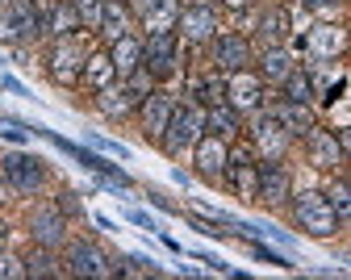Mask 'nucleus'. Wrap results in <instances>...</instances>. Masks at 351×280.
Segmentation results:
<instances>
[{"label": "nucleus", "mask_w": 351, "mask_h": 280, "mask_svg": "<svg viewBox=\"0 0 351 280\" xmlns=\"http://www.w3.org/2000/svg\"><path fill=\"white\" fill-rule=\"evenodd\" d=\"M84 34H93V30H80V34H63L51 42V51H47V75L63 88H75L80 84V71H84V59L93 46L84 42Z\"/></svg>", "instance_id": "obj_1"}, {"label": "nucleus", "mask_w": 351, "mask_h": 280, "mask_svg": "<svg viewBox=\"0 0 351 280\" xmlns=\"http://www.w3.org/2000/svg\"><path fill=\"white\" fill-rule=\"evenodd\" d=\"M293 222H297V230H305L310 239H335L339 235V218H335V209H330V201H326V193H318V189H305V193H297L293 197Z\"/></svg>", "instance_id": "obj_2"}, {"label": "nucleus", "mask_w": 351, "mask_h": 280, "mask_svg": "<svg viewBox=\"0 0 351 280\" xmlns=\"http://www.w3.org/2000/svg\"><path fill=\"white\" fill-rule=\"evenodd\" d=\"M201 134H205V105L189 97L184 105L171 109V121H167V134H163V151H167V155L193 151Z\"/></svg>", "instance_id": "obj_3"}, {"label": "nucleus", "mask_w": 351, "mask_h": 280, "mask_svg": "<svg viewBox=\"0 0 351 280\" xmlns=\"http://www.w3.org/2000/svg\"><path fill=\"white\" fill-rule=\"evenodd\" d=\"M0 176H5V184L17 193V197H34V193H42L47 189V163H42L38 155H29V151H9L5 159H0Z\"/></svg>", "instance_id": "obj_4"}, {"label": "nucleus", "mask_w": 351, "mask_h": 280, "mask_svg": "<svg viewBox=\"0 0 351 280\" xmlns=\"http://www.w3.org/2000/svg\"><path fill=\"white\" fill-rule=\"evenodd\" d=\"M247 143L255 147V155H259V163H280L285 155H289V130L276 121V113L272 109H259L255 113V121H251V130H247Z\"/></svg>", "instance_id": "obj_5"}, {"label": "nucleus", "mask_w": 351, "mask_h": 280, "mask_svg": "<svg viewBox=\"0 0 351 280\" xmlns=\"http://www.w3.org/2000/svg\"><path fill=\"white\" fill-rule=\"evenodd\" d=\"M143 71L155 84H163L167 75L180 71V34H176V30L147 34V42H143Z\"/></svg>", "instance_id": "obj_6"}, {"label": "nucleus", "mask_w": 351, "mask_h": 280, "mask_svg": "<svg viewBox=\"0 0 351 280\" xmlns=\"http://www.w3.org/2000/svg\"><path fill=\"white\" fill-rule=\"evenodd\" d=\"M226 163H230V143L217 134H201L197 147H193V172L213 184V189H222L226 184Z\"/></svg>", "instance_id": "obj_7"}, {"label": "nucleus", "mask_w": 351, "mask_h": 280, "mask_svg": "<svg viewBox=\"0 0 351 280\" xmlns=\"http://www.w3.org/2000/svg\"><path fill=\"white\" fill-rule=\"evenodd\" d=\"M67 276H88V280H109V276H121V268L97 247V243H71L67 247Z\"/></svg>", "instance_id": "obj_8"}, {"label": "nucleus", "mask_w": 351, "mask_h": 280, "mask_svg": "<svg viewBox=\"0 0 351 280\" xmlns=\"http://www.w3.org/2000/svg\"><path fill=\"white\" fill-rule=\"evenodd\" d=\"M171 109H176V101H171V92L163 88V84H155L147 97H143V105H138V113H143V134H147V143H155V147H163V134H167V121H171Z\"/></svg>", "instance_id": "obj_9"}, {"label": "nucleus", "mask_w": 351, "mask_h": 280, "mask_svg": "<svg viewBox=\"0 0 351 280\" xmlns=\"http://www.w3.org/2000/svg\"><path fill=\"white\" fill-rule=\"evenodd\" d=\"M29 239L38 243V247H63L67 243V213L51 201V205H38L34 213H29Z\"/></svg>", "instance_id": "obj_10"}, {"label": "nucleus", "mask_w": 351, "mask_h": 280, "mask_svg": "<svg viewBox=\"0 0 351 280\" xmlns=\"http://www.w3.org/2000/svg\"><path fill=\"white\" fill-rule=\"evenodd\" d=\"M226 105H234L239 113H259L263 109V80L251 67L226 75Z\"/></svg>", "instance_id": "obj_11"}, {"label": "nucleus", "mask_w": 351, "mask_h": 280, "mask_svg": "<svg viewBox=\"0 0 351 280\" xmlns=\"http://www.w3.org/2000/svg\"><path fill=\"white\" fill-rule=\"evenodd\" d=\"M176 34L193 46H205L217 38V13L209 5H180V21H176Z\"/></svg>", "instance_id": "obj_12"}, {"label": "nucleus", "mask_w": 351, "mask_h": 280, "mask_svg": "<svg viewBox=\"0 0 351 280\" xmlns=\"http://www.w3.org/2000/svg\"><path fill=\"white\" fill-rule=\"evenodd\" d=\"M289 197H293V176H289L285 159L280 163H259V205L280 209V205H289Z\"/></svg>", "instance_id": "obj_13"}, {"label": "nucleus", "mask_w": 351, "mask_h": 280, "mask_svg": "<svg viewBox=\"0 0 351 280\" xmlns=\"http://www.w3.org/2000/svg\"><path fill=\"white\" fill-rule=\"evenodd\" d=\"M305 159H310V167L318 172H335L343 167V147H339V134L335 130H310L305 134Z\"/></svg>", "instance_id": "obj_14"}, {"label": "nucleus", "mask_w": 351, "mask_h": 280, "mask_svg": "<svg viewBox=\"0 0 351 280\" xmlns=\"http://www.w3.org/2000/svg\"><path fill=\"white\" fill-rule=\"evenodd\" d=\"M38 21H42V34H51V38H63V34H80L84 30L75 0H51V5H42L38 9Z\"/></svg>", "instance_id": "obj_15"}, {"label": "nucleus", "mask_w": 351, "mask_h": 280, "mask_svg": "<svg viewBox=\"0 0 351 280\" xmlns=\"http://www.w3.org/2000/svg\"><path fill=\"white\" fill-rule=\"evenodd\" d=\"M213 63H217V71H222V75L251 67V42L243 34H217L213 38Z\"/></svg>", "instance_id": "obj_16"}, {"label": "nucleus", "mask_w": 351, "mask_h": 280, "mask_svg": "<svg viewBox=\"0 0 351 280\" xmlns=\"http://www.w3.org/2000/svg\"><path fill=\"white\" fill-rule=\"evenodd\" d=\"M272 113H276V121L289 130V138H305V134L318 126V113H314L310 101H285V97H280V105H272Z\"/></svg>", "instance_id": "obj_17"}, {"label": "nucleus", "mask_w": 351, "mask_h": 280, "mask_svg": "<svg viewBox=\"0 0 351 280\" xmlns=\"http://www.w3.org/2000/svg\"><path fill=\"white\" fill-rule=\"evenodd\" d=\"M109 84H117V67H113L109 51H88L84 71H80V88L101 92V88H109Z\"/></svg>", "instance_id": "obj_18"}, {"label": "nucleus", "mask_w": 351, "mask_h": 280, "mask_svg": "<svg viewBox=\"0 0 351 280\" xmlns=\"http://www.w3.org/2000/svg\"><path fill=\"white\" fill-rule=\"evenodd\" d=\"M109 59H113V67H117V80H130L134 71H143V38L125 34V38L109 42Z\"/></svg>", "instance_id": "obj_19"}, {"label": "nucleus", "mask_w": 351, "mask_h": 280, "mask_svg": "<svg viewBox=\"0 0 351 280\" xmlns=\"http://www.w3.org/2000/svg\"><path fill=\"white\" fill-rule=\"evenodd\" d=\"M305 46H310V55H322V59H339V55L347 51V34H343L339 25L322 21V25H314L310 34H305Z\"/></svg>", "instance_id": "obj_20"}, {"label": "nucleus", "mask_w": 351, "mask_h": 280, "mask_svg": "<svg viewBox=\"0 0 351 280\" xmlns=\"http://www.w3.org/2000/svg\"><path fill=\"white\" fill-rule=\"evenodd\" d=\"M5 38H13V42H29V38H38L42 34V21H38V9L29 5V0H17L13 5V13H9V21H5V30H0Z\"/></svg>", "instance_id": "obj_21"}, {"label": "nucleus", "mask_w": 351, "mask_h": 280, "mask_svg": "<svg viewBox=\"0 0 351 280\" xmlns=\"http://www.w3.org/2000/svg\"><path fill=\"white\" fill-rule=\"evenodd\" d=\"M259 42L263 46H285L289 42V30H293V13L289 9H280V5H272V9H263V17H259Z\"/></svg>", "instance_id": "obj_22"}, {"label": "nucleus", "mask_w": 351, "mask_h": 280, "mask_svg": "<svg viewBox=\"0 0 351 280\" xmlns=\"http://www.w3.org/2000/svg\"><path fill=\"white\" fill-rule=\"evenodd\" d=\"M205 134H217V138H226V143H234V138L243 134V113L234 105H213V109H205Z\"/></svg>", "instance_id": "obj_23"}, {"label": "nucleus", "mask_w": 351, "mask_h": 280, "mask_svg": "<svg viewBox=\"0 0 351 280\" xmlns=\"http://www.w3.org/2000/svg\"><path fill=\"white\" fill-rule=\"evenodd\" d=\"M293 67H297V59H293L289 46H263V55H259V80L263 84H280Z\"/></svg>", "instance_id": "obj_24"}, {"label": "nucleus", "mask_w": 351, "mask_h": 280, "mask_svg": "<svg viewBox=\"0 0 351 280\" xmlns=\"http://www.w3.org/2000/svg\"><path fill=\"white\" fill-rule=\"evenodd\" d=\"M189 97H193V101H201L205 109L226 105V75H222V71H209V75L193 80V84H189Z\"/></svg>", "instance_id": "obj_25"}, {"label": "nucleus", "mask_w": 351, "mask_h": 280, "mask_svg": "<svg viewBox=\"0 0 351 280\" xmlns=\"http://www.w3.org/2000/svg\"><path fill=\"white\" fill-rule=\"evenodd\" d=\"M105 42H117L130 34V9L121 5V0H105V17H101V30H97Z\"/></svg>", "instance_id": "obj_26"}, {"label": "nucleus", "mask_w": 351, "mask_h": 280, "mask_svg": "<svg viewBox=\"0 0 351 280\" xmlns=\"http://www.w3.org/2000/svg\"><path fill=\"white\" fill-rule=\"evenodd\" d=\"M280 97L285 101H314L318 92H314V75L305 71V67H293L285 80H280Z\"/></svg>", "instance_id": "obj_27"}, {"label": "nucleus", "mask_w": 351, "mask_h": 280, "mask_svg": "<svg viewBox=\"0 0 351 280\" xmlns=\"http://www.w3.org/2000/svg\"><path fill=\"white\" fill-rule=\"evenodd\" d=\"M326 201H330V209H335V218H339V226H351V180H343V176H335L330 184H326Z\"/></svg>", "instance_id": "obj_28"}, {"label": "nucleus", "mask_w": 351, "mask_h": 280, "mask_svg": "<svg viewBox=\"0 0 351 280\" xmlns=\"http://www.w3.org/2000/svg\"><path fill=\"white\" fill-rule=\"evenodd\" d=\"M67 268L55 259V247H38V251H29L25 255V276L29 280H38V276H63Z\"/></svg>", "instance_id": "obj_29"}, {"label": "nucleus", "mask_w": 351, "mask_h": 280, "mask_svg": "<svg viewBox=\"0 0 351 280\" xmlns=\"http://www.w3.org/2000/svg\"><path fill=\"white\" fill-rule=\"evenodd\" d=\"M176 21H180V0H155L151 13H147V34L176 30Z\"/></svg>", "instance_id": "obj_30"}, {"label": "nucleus", "mask_w": 351, "mask_h": 280, "mask_svg": "<svg viewBox=\"0 0 351 280\" xmlns=\"http://www.w3.org/2000/svg\"><path fill=\"white\" fill-rule=\"evenodd\" d=\"M75 9H80V21L84 30H101V17H105V0H75Z\"/></svg>", "instance_id": "obj_31"}, {"label": "nucleus", "mask_w": 351, "mask_h": 280, "mask_svg": "<svg viewBox=\"0 0 351 280\" xmlns=\"http://www.w3.org/2000/svg\"><path fill=\"white\" fill-rule=\"evenodd\" d=\"M0 280H25V259L0 251Z\"/></svg>", "instance_id": "obj_32"}, {"label": "nucleus", "mask_w": 351, "mask_h": 280, "mask_svg": "<svg viewBox=\"0 0 351 280\" xmlns=\"http://www.w3.org/2000/svg\"><path fill=\"white\" fill-rule=\"evenodd\" d=\"M343 5H347V0H305V9H310L314 17H322V21H330L335 13H343Z\"/></svg>", "instance_id": "obj_33"}, {"label": "nucleus", "mask_w": 351, "mask_h": 280, "mask_svg": "<svg viewBox=\"0 0 351 280\" xmlns=\"http://www.w3.org/2000/svg\"><path fill=\"white\" fill-rule=\"evenodd\" d=\"M251 255L255 259H263V264H276V268H293L285 255H276V251H268V247H263V243H251Z\"/></svg>", "instance_id": "obj_34"}, {"label": "nucleus", "mask_w": 351, "mask_h": 280, "mask_svg": "<svg viewBox=\"0 0 351 280\" xmlns=\"http://www.w3.org/2000/svg\"><path fill=\"white\" fill-rule=\"evenodd\" d=\"M55 205H59L67 218H71V213H80V201H75V193H59V197H55Z\"/></svg>", "instance_id": "obj_35"}, {"label": "nucleus", "mask_w": 351, "mask_h": 280, "mask_svg": "<svg viewBox=\"0 0 351 280\" xmlns=\"http://www.w3.org/2000/svg\"><path fill=\"white\" fill-rule=\"evenodd\" d=\"M93 143H97V147H101V151H109V155H121V159H125V155H130V151H125V147H121V143H109V138H93Z\"/></svg>", "instance_id": "obj_36"}, {"label": "nucleus", "mask_w": 351, "mask_h": 280, "mask_svg": "<svg viewBox=\"0 0 351 280\" xmlns=\"http://www.w3.org/2000/svg\"><path fill=\"white\" fill-rule=\"evenodd\" d=\"M339 134V147H343V159H351V126H343V130H335Z\"/></svg>", "instance_id": "obj_37"}, {"label": "nucleus", "mask_w": 351, "mask_h": 280, "mask_svg": "<svg viewBox=\"0 0 351 280\" xmlns=\"http://www.w3.org/2000/svg\"><path fill=\"white\" fill-rule=\"evenodd\" d=\"M222 9H230V13H247V9H251V0H222Z\"/></svg>", "instance_id": "obj_38"}, {"label": "nucleus", "mask_w": 351, "mask_h": 280, "mask_svg": "<svg viewBox=\"0 0 351 280\" xmlns=\"http://www.w3.org/2000/svg\"><path fill=\"white\" fill-rule=\"evenodd\" d=\"M9 193H13V189H9V184H5V176H0V205L9 201Z\"/></svg>", "instance_id": "obj_39"}, {"label": "nucleus", "mask_w": 351, "mask_h": 280, "mask_svg": "<svg viewBox=\"0 0 351 280\" xmlns=\"http://www.w3.org/2000/svg\"><path fill=\"white\" fill-rule=\"evenodd\" d=\"M5 243H9V226L0 222V251H5Z\"/></svg>", "instance_id": "obj_40"}]
</instances>
